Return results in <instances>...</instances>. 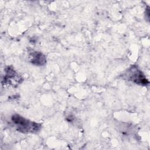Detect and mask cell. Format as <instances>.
I'll list each match as a JSON object with an SVG mask.
<instances>
[{"label": "cell", "instance_id": "cell-2", "mask_svg": "<svg viewBox=\"0 0 150 150\" xmlns=\"http://www.w3.org/2000/svg\"><path fill=\"white\" fill-rule=\"evenodd\" d=\"M124 75L127 80L138 85L146 86L149 84V81L145 75L135 66H131Z\"/></svg>", "mask_w": 150, "mask_h": 150}, {"label": "cell", "instance_id": "cell-4", "mask_svg": "<svg viewBox=\"0 0 150 150\" xmlns=\"http://www.w3.org/2000/svg\"><path fill=\"white\" fill-rule=\"evenodd\" d=\"M30 62L36 66H42L46 62L45 55L39 52H33L29 54Z\"/></svg>", "mask_w": 150, "mask_h": 150}, {"label": "cell", "instance_id": "cell-3", "mask_svg": "<svg viewBox=\"0 0 150 150\" xmlns=\"http://www.w3.org/2000/svg\"><path fill=\"white\" fill-rule=\"evenodd\" d=\"M5 71V74L3 79L4 84H9L13 86H16L23 81L22 78L12 67H6Z\"/></svg>", "mask_w": 150, "mask_h": 150}, {"label": "cell", "instance_id": "cell-1", "mask_svg": "<svg viewBox=\"0 0 150 150\" xmlns=\"http://www.w3.org/2000/svg\"><path fill=\"white\" fill-rule=\"evenodd\" d=\"M11 120L16 129L21 132L35 133L39 131L41 128L39 123L29 121L18 114L12 115Z\"/></svg>", "mask_w": 150, "mask_h": 150}]
</instances>
